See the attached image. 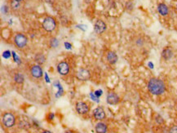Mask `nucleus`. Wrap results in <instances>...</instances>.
<instances>
[{"instance_id":"nucleus-26","label":"nucleus","mask_w":177,"mask_h":133,"mask_svg":"<svg viewBox=\"0 0 177 133\" xmlns=\"http://www.w3.org/2000/svg\"><path fill=\"white\" fill-rule=\"evenodd\" d=\"M102 93H103V92L101 91V90H97V91H95V96H97V97H100L101 95H102Z\"/></svg>"},{"instance_id":"nucleus-23","label":"nucleus","mask_w":177,"mask_h":133,"mask_svg":"<svg viewBox=\"0 0 177 133\" xmlns=\"http://www.w3.org/2000/svg\"><path fill=\"white\" fill-rule=\"evenodd\" d=\"M136 44L138 45V46H143V44H144V40H143V38H139L136 41Z\"/></svg>"},{"instance_id":"nucleus-7","label":"nucleus","mask_w":177,"mask_h":133,"mask_svg":"<svg viewBox=\"0 0 177 133\" xmlns=\"http://www.w3.org/2000/svg\"><path fill=\"white\" fill-rule=\"evenodd\" d=\"M106 101L109 105H114L118 104V102L120 101V98L117 93L114 92H110L107 94Z\"/></svg>"},{"instance_id":"nucleus-11","label":"nucleus","mask_w":177,"mask_h":133,"mask_svg":"<svg viewBox=\"0 0 177 133\" xmlns=\"http://www.w3.org/2000/svg\"><path fill=\"white\" fill-rule=\"evenodd\" d=\"M76 110L79 114H86L89 111V107L83 101H79L76 104Z\"/></svg>"},{"instance_id":"nucleus-2","label":"nucleus","mask_w":177,"mask_h":133,"mask_svg":"<svg viewBox=\"0 0 177 133\" xmlns=\"http://www.w3.org/2000/svg\"><path fill=\"white\" fill-rule=\"evenodd\" d=\"M16 123V118L14 114L10 112L4 113L2 116V124L6 128H12Z\"/></svg>"},{"instance_id":"nucleus-10","label":"nucleus","mask_w":177,"mask_h":133,"mask_svg":"<svg viewBox=\"0 0 177 133\" xmlns=\"http://www.w3.org/2000/svg\"><path fill=\"white\" fill-rule=\"evenodd\" d=\"M93 116L96 120L102 121L105 118L106 115H105V112L102 107H97L93 110Z\"/></svg>"},{"instance_id":"nucleus-9","label":"nucleus","mask_w":177,"mask_h":133,"mask_svg":"<svg viewBox=\"0 0 177 133\" xmlns=\"http://www.w3.org/2000/svg\"><path fill=\"white\" fill-rule=\"evenodd\" d=\"M106 24L105 23L102 21V20H97L95 22V24H94V30L96 34H101L103 32L105 31L106 30Z\"/></svg>"},{"instance_id":"nucleus-33","label":"nucleus","mask_w":177,"mask_h":133,"mask_svg":"<svg viewBox=\"0 0 177 133\" xmlns=\"http://www.w3.org/2000/svg\"><path fill=\"white\" fill-rule=\"evenodd\" d=\"M66 133H72V132H70V131H67V132H66Z\"/></svg>"},{"instance_id":"nucleus-32","label":"nucleus","mask_w":177,"mask_h":133,"mask_svg":"<svg viewBox=\"0 0 177 133\" xmlns=\"http://www.w3.org/2000/svg\"><path fill=\"white\" fill-rule=\"evenodd\" d=\"M16 1H17V2H19V3H20V2H21L22 0H16Z\"/></svg>"},{"instance_id":"nucleus-22","label":"nucleus","mask_w":177,"mask_h":133,"mask_svg":"<svg viewBox=\"0 0 177 133\" xmlns=\"http://www.w3.org/2000/svg\"><path fill=\"white\" fill-rule=\"evenodd\" d=\"M3 57L6 59H8L11 57V52H9V51H5V52L3 53Z\"/></svg>"},{"instance_id":"nucleus-17","label":"nucleus","mask_w":177,"mask_h":133,"mask_svg":"<svg viewBox=\"0 0 177 133\" xmlns=\"http://www.w3.org/2000/svg\"><path fill=\"white\" fill-rule=\"evenodd\" d=\"M13 79H14V81L16 82L17 83H19V84L23 83L24 81H25V78H24V76H23V74L21 73H15L13 76Z\"/></svg>"},{"instance_id":"nucleus-4","label":"nucleus","mask_w":177,"mask_h":133,"mask_svg":"<svg viewBox=\"0 0 177 133\" xmlns=\"http://www.w3.org/2000/svg\"><path fill=\"white\" fill-rule=\"evenodd\" d=\"M27 37L24 34L18 33L14 37V44L18 48H24L27 45Z\"/></svg>"},{"instance_id":"nucleus-25","label":"nucleus","mask_w":177,"mask_h":133,"mask_svg":"<svg viewBox=\"0 0 177 133\" xmlns=\"http://www.w3.org/2000/svg\"><path fill=\"white\" fill-rule=\"evenodd\" d=\"M12 56H13L14 60H15V61H16L17 63H18V64H20V63H21V61H20L19 57H17V55H16V53H15L14 52H12Z\"/></svg>"},{"instance_id":"nucleus-31","label":"nucleus","mask_w":177,"mask_h":133,"mask_svg":"<svg viewBox=\"0 0 177 133\" xmlns=\"http://www.w3.org/2000/svg\"><path fill=\"white\" fill-rule=\"evenodd\" d=\"M41 133H52V131H42Z\"/></svg>"},{"instance_id":"nucleus-18","label":"nucleus","mask_w":177,"mask_h":133,"mask_svg":"<svg viewBox=\"0 0 177 133\" xmlns=\"http://www.w3.org/2000/svg\"><path fill=\"white\" fill-rule=\"evenodd\" d=\"M54 86H56V87H57L58 90H59L58 92L56 94V97H60V96H61L64 94V90H63L61 85H60V83L58 81L54 82Z\"/></svg>"},{"instance_id":"nucleus-3","label":"nucleus","mask_w":177,"mask_h":133,"mask_svg":"<svg viewBox=\"0 0 177 133\" xmlns=\"http://www.w3.org/2000/svg\"><path fill=\"white\" fill-rule=\"evenodd\" d=\"M56 20L52 17V16H47L43 19L42 26L44 30H46L47 32H52L56 29Z\"/></svg>"},{"instance_id":"nucleus-5","label":"nucleus","mask_w":177,"mask_h":133,"mask_svg":"<svg viewBox=\"0 0 177 133\" xmlns=\"http://www.w3.org/2000/svg\"><path fill=\"white\" fill-rule=\"evenodd\" d=\"M43 70L39 65H34L30 67V74L34 79H40L43 77Z\"/></svg>"},{"instance_id":"nucleus-29","label":"nucleus","mask_w":177,"mask_h":133,"mask_svg":"<svg viewBox=\"0 0 177 133\" xmlns=\"http://www.w3.org/2000/svg\"><path fill=\"white\" fill-rule=\"evenodd\" d=\"M148 66H149V67H150L151 70H153V67H154V65H153V64L151 61H150V62L148 63Z\"/></svg>"},{"instance_id":"nucleus-6","label":"nucleus","mask_w":177,"mask_h":133,"mask_svg":"<svg viewBox=\"0 0 177 133\" xmlns=\"http://www.w3.org/2000/svg\"><path fill=\"white\" fill-rule=\"evenodd\" d=\"M57 71L60 75L66 76L69 72V65L66 61H60L57 65Z\"/></svg>"},{"instance_id":"nucleus-13","label":"nucleus","mask_w":177,"mask_h":133,"mask_svg":"<svg viewBox=\"0 0 177 133\" xmlns=\"http://www.w3.org/2000/svg\"><path fill=\"white\" fill-rule=\"evenodd\" d=\"M107 60H108V62L109 64H111V65H114L116 64L118 60V57H117V55L116 54V52H113V51H109L108 53H107L106 56Z\"/></svg>"},{"instance_id":"nucleus-21","label":"nucleus","mask_w":177,"mask_h":133,"mask_svg":"<svg viewBox=\"0 0 177 133\" xmlns=\"http://www.w3.org/2000/svg\"><path fill=\"white\" fill-rule=\"evenodd\" d=\"M169 133H177V125L171 127L169 129Z\"/></svg>"},{"instance_id":"nucleus-20","label":"nucleus","mask_w":177,"mask_h":133,"mask_svg":"<svg viewBox=\"0 0 177 133\" xmlns=\"http://www.w3.org/2000/svg\"><path fill=\"white\" fill-rule=\"evenodd\" d=\"M11 8H13V9H17V8L20 7V3L19 2H17L16 0H13L11 3Z\"/></svg>"},{"instance_id":"nucleus-16","label":"nucleus","mask_w":177,"mask_h":133,"mask_svg":"<svg viewBox=\"0 0 177 133\" xmlns=\"http://www.w3.org/2000/svg\"><path fill=\"white\" fill-rule=\"evenodd\" d=\"M34 60L37 63H38V65H41V64H43L46 61V57L44 56L43 54H42V53H37L34 57Z\"/></svg>"},{"instance_id":"nucleus-19","label":"nucleus","mask_w":177,"mask_h":133,"mask_svg":"<svg viewBox=\"0 0 177 133\" xmlns=\"http://www.w3.org/2000/svg\"><path fill=\"white\" fill-rule=\"evenodd\" d=\"M50 46L53 47V48H56V47H57L59 46V41L56 38H51V40L49 42Z\"/></svg>"},{"instance_id":"nucleus-28","label":"nucleus","mask_w":177,"mask_h":133,"mask_svg":"<svg viewBox=\"0 0 177 133\" xmlns=\"http://www.w3.org/2000/svg\"><path fill=\"white\" fill-rule=\"evenodd\" d=\"M65 47H66V49H68V50H71L72 49V46H71V44L69 43H65Z\"/></svg>"},{"instance_id":"nucleus-34","label":"nucleus","mask_w":177,"mask_h":133,"mask_svg":"<svg viewBox=\"0 0 177 133\" xmlns=\"http://www.w3.org/2000/svg\"><path fill=\"white\" fill-rule=\"evenodd\" d=\"M176 10H177V4H176Z\"/></svg>"},{"instance_id":"nucleus-24","label":"nucleus","mask_w":177,"mask_h":133,"mask_svg":"<svg viewBox=\"0 0 177 133\" xmlns=\"http://www.w3.org/2000/svg\"><path fill=\"white\" fill-rule=\"evenodd\" d=\"M90 96H91V98H92V99L93 101H96V102H99V97H97V96H94V93H92V92H91L90 93Z\"/></svg>"},{"instance_id":"nucleus-30","label":"nucleus","mask_w":177,"mask_h":133,"mask_svg":"<svg viewBox=\"0 0 177 133\" xmlns=\"http://www.w3.org/2000/svg\"><path fill=\"white\" fill-rule=\"evenodd\" d=\"M45 79H46V81L47 83H50V79L48 78V75H47V73H45Z\"/></svg>"},{"instance_id":"nucleus-14","label":"nucleus","mask_w":177,"mask_h":133,"mask_svg":"<svg viewBox=\"0 0 177 133\" xmlns=\"http://www.w3.org/2000/svg\"><path fill=\"white\" fill-rule=\"evenodd\" d=\"M158 11L161 16H166L169 13V8L165 3H161L158 5Z\"/></svg>"},{"instance_id":"nucleus-12","label":"nucleus","mask_w":177,"mask_h":133,"mask_svg":"<svg viewBox=\"0 0 177 133\" xmlns=\"http://www.w3.org/2000/svg\"><path fill=\"white\" fill-rule=\"evenodd\" d=\"M173 57V51L171 47H166L163 50L162 52V57L165 60H171Z\"/></svg>"},{"instance_id":"nucleus-27","label":"nucleus","mask_w":177,"mask_h":133,"mask_svg":"<svg viewBox=\"0 0 177 133\" xmlns=\"http://www.w3.org/2000/svg\"><path fill=\"white\" fill-rule=\"evenodd\" d=\"M128 8H130V10H132V8H133V4L131 1L127 3V9H128Z\"/></svg>"},{"instance_id":"nucleus-8","label":"nucleus","mask_w":177,"mask_h":133,"mask_svg":"<svg viewBox=\"0 0 177 133\" xmlns=\"http://www.w3.org/2000/svg\"><path fill=\"white\" fill-rule=\"evenodd\" d=\"M77 79L80 81H87L91 78V73L89 70L86 69H80L76 73Z\"/></svg>"},{"instance_id":"nucleus-15","label":"nucleus","mask_w":177,"mask_h":133,"mask_svg":"<svg viewBox=\"0 0 177 133\" xmlns=\"http://www.w3.org/2000/svg\"><path fill=\"white\" fill-rule=\"evenodd\" d=\"M95 130L96 133H106L108 130V127L103 122H97L95 126Z\"/></svg>"},{"instance_id":"nucleus-1","label":"nucleus","mask_w":177,"mask_h":133,"mask_svg":"<svg viewBox=\"0 0 177 133\" xmlns=\"http://www.w3.org/2000/svg\"><path fill=\"white\" fill-rule=\"evenodd\" d=\"M148 90L152 95L160 96L166 91V84L162 79L158 78H151L148 82Z\"/></svg>"}]
</instances>
